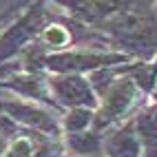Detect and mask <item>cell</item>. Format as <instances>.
I'll return each mask as SVG.
<instances>
[{
	"label": "cell",
	"instance_id": "cell-1",
	"mask_svg": "<svg viewBox=\"0 0 157 157\" xmlns=\"http://www.w3.org/2000/svg\"><path fill=\"white\" fill-rule=\"evenodd\" d=\"M47 42H51V44H62V42H67V33L62 31L60 27H51L49 31H47Z\"/></svg>",
	"mask_w": 157,
	"mask_h": 157
}]
</instances>
